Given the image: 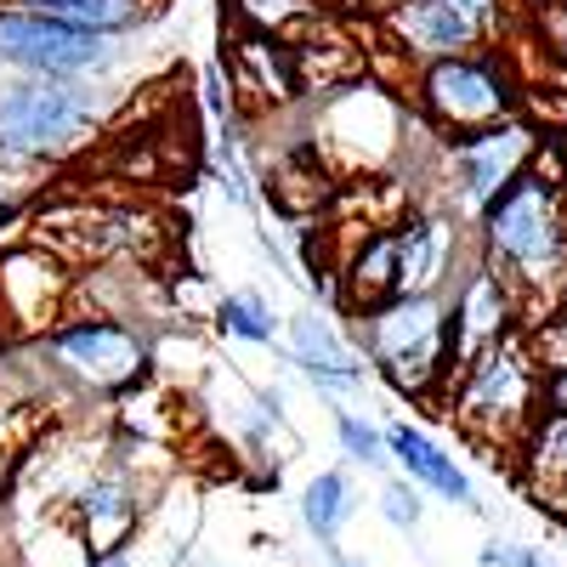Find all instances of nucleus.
Wrapping results in <instances>:
<instances>
[{"instance_id":"nucleus-1","label":"nucleus","mask_w":567,"mask_h":567,"mask_svg":"<svg viewBox=\"0 0 567 567\" xmlns=\"http://www.w3.org/2000/svg\"><path fill=\"white\" fill-rule=\"evenodd\" d=\"M471 245L528 301V312L550 301L567 272V159L539 148L534 165L471 221Z\"/></svg>"},{"instance_id":"nucleus-2","label":"nucleus","mask_w":567,"mask_h":567,"mask_svg":"<svg viewBox=\"0 0 567 567\" xmlns=\"http://www.w3.org/2000/svg\"><path fill=\"white\" fill-rule=\"evenodd\" d=\"M301 131L318 142L341 182H381L409 165L414 136H425V120L398 97L386 80L358 74L347 85H329L301 103Z\"/></svg>"},{"instance_id":"nucleus-3","label":"nucleus","mask_w":567,"mask_h":567,"mask_svg":"<svg viewBox=\"0 0 567 567\" xmlns=\"http://www.w3.org/2000/svg\"><path fill=\"white\" fill-rule=\"evenodd\" d=\"M409 109L425 120V131L437 142H449V136H471L516 120L528 109V80L516 74L511 45H477V52L414 69Z\"/></svg>"},{"instance_id":"nucleus-4","label":"nucleus","mask_w":567,"mask_h":567,"mask_svg":"<svg viewBox=\"0 0 567 567\" xmlns=\"http://www.w3.org/2000/svg\"><path fill=\"white\" fill-rule=\"evenodd\" d=\"M358 358L369 374L409 398V403H443L449 392V312L443 296H392L386 307H374L352 318Z\"/></svg>"},{"instance_id":"nucleus-5","label":"nucleus","mask_w":567,"mask_h":567,"mask_svg":"<svg viewBox=\"0 0 567 567\" xmlns=\"http://www.w3.org/2000/svg\"><path fill=\"white\" fill-rule=\"evenodd\" d=\"M109 91L80 80H7L0 85V165H58L97 142Z\"/></svg>"},{"instance_id":"nucleus-6","label":"nucleus","mask_w":567,"mask_h":567,"mask_svg":"<svg viewBox=\"0 0 567 567\" xmlns=\"http://www.w3.org/2000/svg\"><path fill=\"white\" fill-rule=\"evenodd\" d=\"M539 381L545 374H539V363L523 347V329H516V336H505L499 347L477 352L454 374L449 392H443V403H449L443 414L460 425L471 443L511 454L516 437L528 432V420L539 414Z\"/></svg>"},{"instance_id":"nucleus-7","label":"nucleus","mask_w":567,"mask_h":567,"mask_svg":"<svg viewBox=\"0 0 567 567\" xmlns=\"http://www.w3.org/2000/svg\"><path fill=\"white\" fill-rule=\"evenodd\" d=\"M45 369L91 398H131L154 374V336L125 312H69L40 336Z\"/></svg>"},{"instance_id":"nucleus-8","label":"nucleus","mask_w":567,"mask_h":567,"mask_svg":"<svg viewBox=\"0 0 567 567\" xmlns=\"http://www.w3.org/2000/svg\"><path fill=\"white\" fill-rule=\"evenodd\" d=\"M534 154H539V131L523 114L505 125H488V131H471V136H449L437 142V159H432V182H443V194L425 205H443L460 221H477L534 165Z\"/></svg>"},{"instance_id":"nucleus-9","label":"nucleus","mask_w":567,"mask_h":567,"mask_svg":"<svg viewBox=\"0 0 567 567\" xmlns=\"http://www.w3.org/2000/svg\"><path fill=\"white\" fill-rule=\"evenodd\" d=\"M0 63L29 74V80H103L120 63V45L74 29L63 18H45L34 7H18V0H0Z\"/></svg>"},{"instance_id":"nucleus-10","label":"nucleus","mask_w":567,"mask_h":567,"mask_svg":"<svg viewBox=\"0 0 567 567\" xmlns=\"http://www.w3.org/2000/svg\"><path fill=\"white\" fill-rule=\"evenodd\" d=\"M386 45L425 69L437 58H460L477 45H499L511 29V0H392L381 12Z\"/></svg>"},{"instance_id":"nucleus-11","label":"nucleus","mask_w":567,"mask_h":567,"mask_svg":"<svg viewBox=\"0 0 567 567\" xmlns=\"http://www.w3.org/2000/svg\"><path fill=\"white\" fill-rule=\"evenodd\" d=\"M443 312H449V381H454V374L477 358V352L499 347L505 336H516V329H523L528 301L516 296L477 250H471L465 267L454 272V284L443 290Z\"/></svg>"},{"instance_id":"nucleus-12","label":"nucleus","mask_w":567,"mask_h":567,"mask_svg":"<svg viewBox=\"0 0 567 567\" xmlns=\"http://www.w3.org/2000/svg\"><path fill=\"white\" fill-rule=\"evenodd\" d=\"M216 69H221V80L233 91V114L239 120H284V114H301V103H307V80H301V63H296V45L278 40V34L233 29Z\"/></svg>"},{"instance_id":"nucleus-13","label":"nucleus","mask_w":567,"mask_h":567,"mask_svg":"<svg viewBox=\"0 0 567 567\" xmlns=\"http://www.w3.org/2000/svg\"><path fill=\"white\" fill-rule=\"evenodd\" d=\"M477 250L465 239V221L443 205L414 199L398 216V296H443L465 256Z\"/></svg>"},{"instance_id":"nucleus-14","label":"nucleus","mask_w":567,"mask_h":567,"mask_svg":"<svg viewBox=\"0 0 567 567\" xmlns=\"http://www.w3.org/2000/svg\"><path fill=\"white\" fill-rule=\"evenodd\" d=\"M74 272L40 245H12L0 256V318L12 336H45L52 323L69 318Z\"/></svg>"},{"instance_id":"nucleus-15","label":"nucleus","mask_w":567,"mask_h":567,"mask_svg":"<svg viewBox=\"0 0 567 567\" xmlns=\"http://www.w3.org/2000/svg\"><path fill=\"white\" fill-rule=\"evenodd\" d=\"M329 296L347 318H363L374 307H386L398 296V221L392 227H369L336 256V284Z\"/></svg>"},{"instance_id":"nucleus-16","label":"nucleus","mask_w":567,"mask_h":567,"mask_svg":"<svg viewBox=\"0 0 567 567\" xmlns=\"http://www.w3.org/2000/svg\"><path fill=\"white\" fill-rule=\"evenodd\" d=\"M511 460H516L523 488L534 494V505H545L550 516H561V523H567V414L539 409L528 420V432L516 437Z\"/></svg>"},{"instance_id":"nucleus-17","label":"nucleus","mask_w":567,"mask_h":567,"mask_svg":"<svg viewBox=\"0 0 567 567\" xmlns=\"http://www.w3.org/2000/svg\"><path fill=\"white\" fill-rule=\"evenodd\" d=\"M74 511H80V528H85L91 550L103 556V550H120L125 534L136 528L142 488H136V477H131L125 465H103V471H91V477H85Z\"/></svg>"},{"instance_id":"nucleus-18","label":"nucleus","mask_w":567,"mask_h":567,"mask_svg":"<svg viewBox=\"0 0 567 567\" xmlns=\"http://www.w3.org/2000/svg\"><path fill=\"white\" fill-rule=\"evenodd\" d=\"M290 352H296V363L312 374V381L329 386V392H352V386L369 381V363L336 329V318H323V312H301L290 323Z\"/></svg>"},{"instance_id":"nucleus-19","label":"nucleus","mask_w":567,"mask_h":567,"mask_svg":"<svg viewBox=\"0 0 567 567\" xmlns=\"http://www.w3.org/2000/svg\"><path fill=\"white\" fill-rule=\"evenodd\" d=\"M386 454L403 465V477L414 483V488H432L437 499H449V505H477V488H471V477L454 465V454H443L432 437L420 432V425H409V420H398V425H386Z\"/></svg>"},{"instance_id":"nucleus-20","label":"nucleus","mask_w":567,"mask_h":567,"mask_svg":"<svg viewBox=\"0 0 567 567\" xmlns=\"http://www.w3.org/2000/svg\"><path fill=\"white\" fill-rule=\"evenodd\" d=\"M18 7H34L45 18H63V23L91 29V34H103V40H125V34L154 23L159 0H18Z\"/></svg>"},{"instance_id":"nucleus-21","label":"nucleus","mask_w":567,"mask_h":567,"mask_svg":"<svg viewBox=\"0 0 567 567\" xmlns=\"http://www.w3.org/2000/svg\"><path fill=\"white\" fill-rule=\"evenodd\" d=\"M358 511V499H352V483H347V471H318V477L301 488V523H307V534L329 550L336 545V534H341V523Z\"/></svg>"},{"instance_id":"nucleus-22","label":"nucleus","mask_w":567,"mask_h":567,"mask_svg":"<svg viewBox=\"0 0 567 567\" xmlns=\"http://www.w3.org/2000/svg\"><path fill=\"white\" fill-rule=\"evenodd\" d=\"M221 7L233 12V23H239V29L296 40V34L323 12V0H221Z\"/></svg>"},{"instance_id":"nucleus-23","label":"nucleus","mask_w":567,"mask_h":567,"mask_svg":"<svg viewBox=\"0 0 567 567\" xmlns=\"http://www.w3.org/2000/svg\"><path fill=\"white\" fill-rule=\"evenodd\" d=\"M216 323H221V336L250 341V347H267V341L278 336V318H272V307H267L256 290H233V296H221V301H216Z\"/></svg>"},{"instance_id":"nucleus-24","label":"nucleus","mask_w":567,"mask_h":567,"mask_svg":"<svg viewBox=\"0 0 567 567\" xmlns=\"http://www.w3.org/2000/svg\"><path fill=\"white\" fill-rule=\"evenodd\" d=\"M336 437H341V454L347 460H358V465H381L386 460V437L374 432L369 420H358V414H336Z\"/></svg>"},{"instance_id":"nucleus-25","label":"nucleus","mask_w":567,"mask_h":567,"mask_svg":"<svg viewBox=\"0 0 567 567\" xmlns=\"http://www.w3.org/2000/svg\"><path fill=\"white\" fill-rule=\"evenodd\" d=\"M534 29L550 45V58L567 69V0H534Z\"/></svg>"},{"instance_id":"nucleus-26","label":"nucleus","mask_w":567,"mask_h":567,"mask_svg":"<svg viewBox=\"0 0 567 567\" xmlns=\"http://www.w3.org/2000/svg\"><path fill=\"white\" fill-rule=\"evenodd\" d=\"M381 511H386L392 528H414V523H420V494H414V483H386Z\"/></svg>"},{"instance_id":"nucleus-27","label":"nucleus","mask_w":567,"mask_h":567,"mask_svg":"<svg viewBox=\"0 0 567 567\" xmlns=\"http://www.w3.org/2000/svg\"><path fill=\"white\" fill-rule=\"evenodd\" d=\"M539 409H550V414H567V369H550L545 381H539Z\"/></svg>"},{"instance_id":"nucleus-28","label":"nucleus","mask_w":567,"mask_h":567,"mask_svg":"<svg viewBox=\"0 0 567 567\" xmlns=\"http://www.w3.org/2000/svg\"><path fill=\"white\" fill-rule=\"evenodd\" d=\"M505 567H550V561H545L539 550H511V556H505Z\"/></svg>"},{"instance_id":"nucleus-29","label":"nucleus","mask_w":567,"mask_h":567,"mask_svg":"<svg viewBox=\"0 0 567 567\" xmlns=\"http://www.w3.org/2000/svg\"><path fill=\"white\" fill-rule=\"evenodd\" d=\"M91 567H131L125 550H103V556H91Z\"/></svg>"},{"instance_id":"nucleus-30","label":"nucleus","mask_w":567,"mask_h":567,"mask_svg":"<svg viewBox=\"0 0 567 567\" xmlns=\"http://www.w3.org/2000/svg\"><path fill=\"white\" fill-rule=\"evenodd\" d=\"M550 312L567 323V272H561V284H556V296H550Z\"/></svg>"},{"instance_id":"nucleus-31","label":"nucleus","mask_w":567,"mask_h":567,"mask_svg":"<svg viewBox=\"0 0 567 567\" xmlns=\"http://www.w3.org/2000/svg\"><path fill=\"white\" fill-rule=\"evenodd\" d=\"M347 7H363V12H374V18H381V12L392 7V0H347Z\"/></svg>"},{"instance_id":"nucleus-32","label":"nucleus","mask_w":567,"mask_h":567,"mask_svg":"<svg viewBox=\"0 0 567 567\" xmlns=\"http://www.w3.org/2000/svg\"><path fill=\"white\" fill-rule=\"evenodd\" d=\"M329 561H336V567H358V561H352V556H341L336 545H329Z\"/></svg>"},{"instance_id":"nucleus-33","label":"nucleus","mask_w":567,"mask_h":567,"mask_svg":"<svg viewBox=\"0 0 567 567\" xmlns=\"http://www.w3.org/2000/svg\"><path fill=\"white\" fill-rule=\"evenodd\" d=\"M0 494H7V454H0Z\"/></svg>"}]
</instances>
